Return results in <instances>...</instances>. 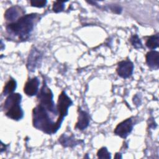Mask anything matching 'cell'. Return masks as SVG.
<instances>
[{"label":"cell","instance_id":"2","mask_svg":"<svg viewBox=\"0 0 159 159\" xmlns=\"http://www.w3.org/2000/svg\"><path fill=\"white\" fill-rule=\"evenodd\" d=\"M34 126L47 134H53L57 130L55 123L50 119L47 110L40 105H38L33 109Z\"/></svg>","mask_w":159,"mask_h":159},{"label":"cell","instance_id":"8","mask_svg":"<svg viewBox=\"0 0 159 159\" xmlns=\"http://www.w3.org/2000/svg\"><path fill=\"white\" fill-rule=\"evenodd\" d=\"M39 86V80L37 77H34L28 80L25 83L24 91V93L29 96H33L37 94Z\"/></svg>","mask_w":159,"mask_h":159},{"label":"cell","instance_id":"11","mask_svg":"<svg viewBox=\"0 0 159 159\" xmlns=\"http://www.w3.org/2000/svg\"><path fill=\"white\" fill-rule=\"evenodd\" d=\"M40 59V52L36 49L32 50L31 53L29 54L28 61H27V68L29 70L32 71H34Z\"/></svg>","mask_w":159,"mask_h":159},{"label":"cell","instance_id":"12","mask_svg":"<svg viewBox=\"0 0 159 159\" xmlns=\"http://www.w3.org/2000/svg\"><path fill=\"white\" fill-rule=\"evenodd\" d=\"M22 10L20 7L17 6H13L9 8L4 14L5 19L12 22H14V20H17L19 17V14H21Z\"/></svg>","mask_w":159,"mask_h":159},{"label":"cell","instance_id":"9","mask_svg":"<svg viewBox=\"0 0 159 159\" xmlns=\"http://www.w3.org/2000/svg\"><path fill=\"white\" fill-rule=\"evenodd\" d=\"M146 62L148 66L153 70H158L159 68V53L152 50L146 55Z\"/></svg>","mask_w":159,"mask_h":159},{"label":"cell","instance_id":"1","mask_svg":"<svg viewBox=\"0 0 159 159\" xmlns=\"http://www.w3.org/2000/svg\"><path fill=\"white\" fill-rule=\"evenodd\" d=\"M37 14H30L20 17L17 20L9 24L7 30L9 33H12L17 35L21 40L27 39L34 28L35 20L37 19Z\"/></svg>","mask_w":159,"mask_h":159},{"label":"cell","instance_id":"16","mask_svg":"<svg viewBox=\"0 0 159 159\" xmlns=\"http://www.w3.org/2000/svg\"><path fill=\"white\" fill-rule=\"evenodd\" d=\"M130 41L132 46L135 48H140L142 47V44L140 39L139 38L137 35H134L131 37Z\"/></svg>","mask_w":159,"mask_h":159},{"label":"cell","instance_id":"7","mask_svg":"<svg viewBox=\"0 0 159 159\" xmlns=\"http://www.w3.org/2000/svg\"><path fill=\"white\" fill-rule=\"evenodd\" d=\"M134 70V65L130 60H124L119 63L117 68L118 75L123 78L130 77Z\"/></svg>","mask_w":159,"mask_h":159},{"label":"cell","instance_id":"6","mask_svg":"<svg viewBox=\"0 0 159 159\" xmlns=\"http://www.w3.org/2000/svg\"><path fill=\"white\" fill-rule=\"evenodd\" d=\"M133 122L131 118H129L119 123L114 130V133L122 138H125L131 132Z\"/></svg>","mask_w":159,"mask_h":159},{"label":"cell","instance_id":"5","mask_svg":"<svg viewBox=\"0 0 159 159\" xmlns=\"http://www.w3.org/2000/svg\"><path fill=\"white\" fill-rule=\"evenodd\" d=\"M71 104L72 101L71 99L66 94L65 91H62L59 95L57 104V110L59 112L58 118L56 121V128L57 130L60 127L64 117L67 115L68 107Z\"/></svg>","mask_w":159,"mask_h":159},{"label":"cell","instance_id":"19","mask_svg":"<svg viewBox=\"0 0 159 159\" xmlns=\"http://www.w3.org/2000/svg\"><path fill=\"white\" fill-rule=\"evenodd\" d=\"M30 4L32 6L37 7H43L47 4V1L45 0H34L30 1Z\"/></svg>","mask_w":159,"mask_h":159},{"label":"cell","instance_id":"14","mask_svg":"<svg viewBox=\"0 0 159 159\" xmlns=\"http://www.w3.org/2000/svg\"><path fill=\"white\" fill-rule=\"evenodd\" d=\"M159 45V35L158 34L153 35L148 37L146 42V46L150 49H155Z\"/></svg>","mask_w":159,"mask_h":159},{"label":"cell","instance_id":"13","mask_svg":"<svg viewBox=\"0 0 159 159\" xmlns=\"http://www.w3.org/2000/svg\"><path fill=\"white\" fill-rule=\"evenodd\" d=\"M17 86V83L14 79L9 80L5 84L3 89V94L4 96H7L13 93Z\"/></svg>","mask_w":159,"mask_h":159},{"label":"cell","instance_id":"4","mask_svg":"<svg viewBox=\"0 0 159 159\" xmlns=\"http://www.w3.org/2000/svg\"><path fill=\"white\" fill-rule=\"evenodd\" d=\"M39 105L44 107L47 111L57 114L55 106L53 101V94L45 83L42 87L38 95Z\"/></svg>","mask_w":159,"mask_h":159},{"label":"cell","instance_id":"17","mask_svg":"<svg viewBox=\"0 0 159 159\" xmlns=\"http://www.w3.org/2000/svg\"><path fill=\"white\" fill-rule=\"evenodd\" d=\"M98 157L99 158H110L111 155L110 153L107 151V148L102 147L100 148L97 153Z\"/></svg>","mask_w":159,"mask_h":159},{"label":"cell","instance_id":"15","mask_svg":"<svg viewBox=\"0 0 159 159\" xmlns=\"http://www.w3.org/2000/svg\"><path fill=\"white\" fill-rule=\"evenodd\" d=\"M59 142L65 147H71L72 145H75V143H77V141H76L73 138L72 139L71 137L66 136L65 135L61 136V137L59 139Z\"/></svg>","mask_w":159,"mask_h":159},{"label":"cell","instance_id":"20","mask_svg":"<svg viewBox=\"0 0 159 159\" xmlns=\"http://www.w3.org/2000/svg\"><path fill=\"white\" fill-rule=\"evenodd\" d=\"M110 9L113 11L115 13H117V14H120L121 11H122V9L120 6L116 5V4H113L112 6H110Z\"/></svg>","mask_w":159,"mask_h":159},{"label":"cell","instance_id":"18","mask_svg":"<svg viewBox=\"0 0 159 159\" xmlns=\"http://www.w3.org/2000/svg\"><path fill=\"white\" fill-rule=\"evenodd\" d=\"M64 8L63 1H55L53 5V11L55 12H61Z\"/></svg>","mask_w":159,"mask_h":159},{"label":"cell","instance_id":"10","mask_svg":"<svg viewBox=\"0 0 159 159\" xmlns=\"http://www.w3.org/2000/svg\"><path fill=\"white\" fill-rule=\"evenodd\" d=\"M89 116L85 111L80 110L79 111V115H78V119L76 124L75 128L79 130H84L89 125Z\"/></svg>","mask_w":159,"mask_h":159},{"label":"cell","instance_id":"3","mask_svg":"<svg viewBox=\"0 0 159 159\" xmlns=\"http://www.w3.org/2000/svg\"><path fill=\"white\" fill-rule=\"evenodd\" d=\"M21 99L22 96L19 93H12L7 96L4 104L6 116L16 120H19L23 117L24 112L20 105Z\"/></svg>","mask_w":159,"mask_h":159}]
</instances>
